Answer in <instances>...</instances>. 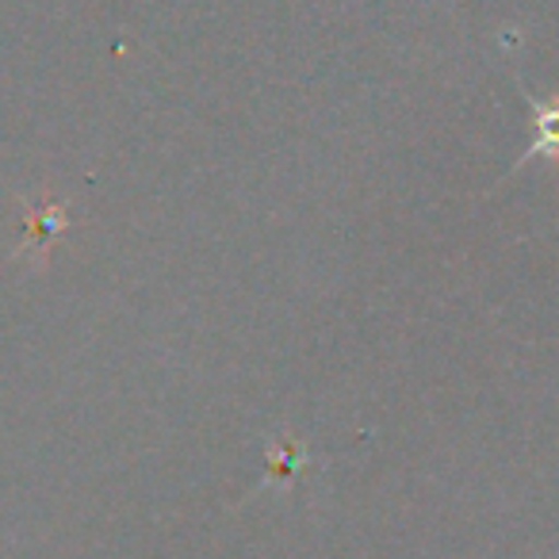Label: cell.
Returning <instances> with one entry per match:
<instances>
[{"label": "cell", "mask_w": 559, "mask_h": 559, "mask_svg": "<svg viewBox=\"0 0 559 559\" xmlns=\"http://www.w3.org/2000/svg\"><path fill=\"white\" fill-rule=\"evenodd\" d=\"M66 226H70V218H66L62 203L35 200L32 207H27V230H24V241H20V253L32 257V264H43L50 246H55V238Z\"/></svg>", "instance_id": "obj_1"}, {"label": "cell", "mask_w": 559, "mask_h": 559, "mask_svg": "<svg viewBox=\"0 0 559 559\" xmlns=\"http://www.w3.org/2000/svg\"><path fill=\"white\" fill-rule=\"evenodd\" d=\"M528 108H533L536 139L525 150L521 165L533 162V157H559V100H528Z\"/></svg>", "instance_id": "obj_2"}]
</instances>
